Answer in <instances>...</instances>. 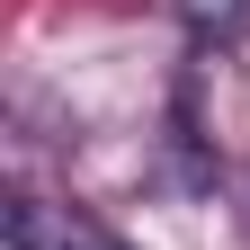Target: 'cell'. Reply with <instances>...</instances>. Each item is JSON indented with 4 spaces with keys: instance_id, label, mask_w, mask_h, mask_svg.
<instances>
[{
    "instance_id": "1",
    "label": "cell",
    "mask_w": 250,
    "mask_h": 250,
    "mask_svg": "<svg viewBox=\"0 0 250 250\" xmlns=\"http://www.w3.org/2000/svg\"><path fill=\"white\" fill-rule=\"evenodd\" d=\"M9 250H125L89 206H72V197H9Z\"/></svg>"
},
{
    "instance_id": "2",
    "label": "cell",
    "mask_w": 250,
    "mask_h": 250,
    "mask_svg": "<svg viewBox=\"0 0 250 250\" xmlns=\"http://www.w3.org/2000/svg\"><path fill=\"white\" fill-rule=\"evenodd\" d=\"M179 18H188L197 45H241L250 36V0H179Z\"/></svg>"
}]
</instances>
